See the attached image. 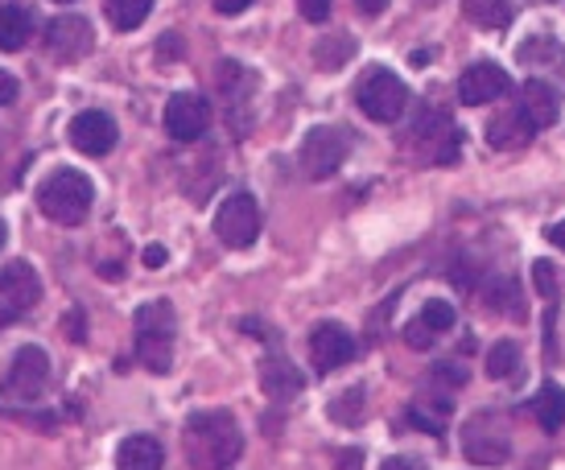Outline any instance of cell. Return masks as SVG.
<instances>
[{"label": "cell", "mask_w": 565, "mask_h": 470, "mask_svg": "<svg viewBox=\"0 0 565 470\" xmlns=\"http://www.w3.org/2000/svg\"><path fill=\"white\" fill-rule=\"evenodd\" d=\"M260 384H265V392L273 396V400H294V396L306 388L301 372L289 360H281V355L265 360V367H260Z\"/></svg>", "instance_id": "20"}, {"label": "cell", "mask_w": 565, "mask_h": 470, "mask_svg": "<svg viewBox=\"0 0 565 470\" xmlns=\"http://www.w3.org/2000/svg\"><path fill=\"white\" fill-rule=\"evenodd\" d=\"M516 372H520V346L512 339H500V343L487 351V376L512 380Z\"/></svg>", "instance_id": "27"}, {"label": "cell", "mask_w": 565, "mask_h": 470, "mask_svg": "<svg viewBox=\"0 0 565 470\" xmlns=\"http://www.w3.org/2000/svg\"><path fill=\"white\" fill-rule=\"evenodd\" d=\"M462 13L483 30H503L516 9H512V0H462Z\"/></svg>", "instance_id": "24"}, {"label": "cell", "mask_w": 565, "mask_h": 470, "mask_svg": "<svg viewBox=\"0 0 565 470\" xmlns=\"http://www.w3.org/2000/svg\"><path fill=\"white\" fill-rule=\"evenodd\" d=\"M487 293V310L495 313H508V318H524V301H520V285L512 277H503V281H491L483 289Z\"/></svg>", "instance_id": "25"}, {"label": "cell", "mask_w": 565, "mask_h": 470, "mask_svg": "<svg viewBox=\"0 0 565 470\" xmlns=\"http://www.w3.org/2000/svg\"><path fill=\"white\" fill-rule=\"evenodd\" d=\"M545 239H550L553 248H562V252H565V220H557V223H553L550 232H545Z\"/></svg>", "instance_id": "36"}, {"label": "cell", "mask_w": 565, "mask_h": 470, "mask_svg": "<svg viewBox=\"0 0 565 470\" xmlns=\"http://www.w3.org/2000/svg\"><path fill=\"white\" fill-rule=\"evenodd\" d=\"M347 153H351V137H347L343 128L318 125L301 141V170H306V178H315V182L334 178L339 165L347 161Z\"/></svg>", "instance_id": "8"}, {"label": "cell", "mask_w": 565, "mask_h": 470, "mask_svg": "<svg viewBox=\"0 0 565 470\" xmlns=\"http://www.w3.org/2000/svg\"><path fill=\"white\" fill-rule=\"evenodd\" d=\"M355 4H360V13H367V17H380L388 9V0H355Z\"/></svg>", "instance_id": "37"}, {"label": "cell", "mask_w": 565, "mask_h": 470, "mask_svg": "<svg viewBox=\"0 0 565 470\" xmlns=\"http://www.w3.org/2000/svg\"><path fill=\"white\" fill-rule=\"evenodd\" d=\"M33 38V17L30 9H21V4H0V50L4 54H17V50H25Z\"/></svg>", "instance_id": "21"}, {"label": "cell", "mask_w": 565, "mask_h": 470, "mask_svg": "<svg viewBox=\"0 0 565 470\" xmlns=\"http://www.w3.org/2000/svg\"><path fill=\"white\" fill-rule=\"evenodd\" d=\"M380 470H425V462H417V458H388Z\"/></svg>", "instance_id": "35"}, {"label": "cell", "mask_w": 565, "mask_h": 470, "mask_svg": "<svg viewBox=\"0 0 565 470\" xmlns=\"http://www.w3.org/2000/svg\"><path fill=\"white\" fill-rule=\"evenodd\" d=\"M516 58L524 66H545L553 63V71H562L565 75V50L553 42L550 33H536V38H529V42H520Z\"/></svg>", "instance_id": "23"}, {"label": "cell", "mask_w": 565, "mask_h": 470, "mask_svg": "<svg viewBox=\"0 0 565 470\" xmlns=\"http://www.w3.org/2000/svg\"><path fill=\"white\" fill-rule=\"evenodd\" d=\"M363 408H367V396H363V388L355 384V388H347L339 392L334 400H330V421H339V425H355L363 417Z\"/></svg>", "instance_id": "28"}, {"label": "cell", "mask_w": 565, "mask_h": 470, "mask_svg": "<svg viewBox=\"0 0 565 470\" xmlns=\"http://www.w3.org/2000/svg\"><path fill=\"white\" fill-rule=\"evenodd\" d=\"M182 450L194 470H227L236 467V458L244 455V434L239 421L227 408H203L190 413L186 429H182Z\"/></svg>", "instance_id": "1"}, {"label": "cell", "mask_w": 565, "mask_h": 470, "mask_svg": "<svg viewBox=\"0 0 565 470\" xmlns=\"http://www.w3.org/2000/svg\"><path fill=\"white\" fill-rule=\"evenodd\" d=\"M351 360H355V339H351L347 327H339V322H318L310 330V363H315L318 376H330V372H339Z\"/></svg>", "instance_id": "11"}, {"label": "cell", "mask_w": 565, "mask_h": 470, "mask_svg": "<svg viewBox=\"0 0 565 470\" xmlns=\"http://www.w3.org/2000/svg\"><path fill=\"white\" fill-rule=\"evenodd\" d=\"M104 9H108V21L116 25L120 33L137 30L149 9H153V0H104Z\"/></svg>", "instance_id": "26"}, {"label": "cell", "mask_w": 565, "mask_h": 470, "mask_svg": "<svg viewBox=\"0 0 565 470\" xmlns=\"http://www.w3.org/2000/svg\"><path fill=\"white\" fill-rule=\"evenodd\" d=\"M4 239H9V227H4V220H0V248H4Z\"/></svg>", "instance_id": "40"}, {"label": "cell", "mask_w": 565, "mask_h": 470, "mask_svg": "<svg viewBox=\"0 0 565 470\" xmlns=\"http://www.w3.org/2000/svg\"><path fill=\"white\" fill-rule=\"evenodd\" d=\"M141 260H145V268H161L166 260H170V252L161 248V244H149V248L141 252Z\"/></svg>", "instance_id": "32"}, {"label": "cell", "mask_w": 565, "mask_h": 470, "mask_svg": "<svg viewBox=\"0 0 565 470\" xmlns=\"http://www.w3.org/2000/svg\"><path fill=\"white\" fill-rule=\"evenodd\" d=\"M252 0H215V9H220L223 17H236V13H244Z\"/></svg>", "instance_id": "34"}, {"label": "cell", "mask_w": 565, "mask_h": 470, "mask_svg": "<svg viewBox=\"0 0 565 470\" xmlns=\"http://www.w3.org/2000/svg\"><path fill=\"white\" fill-rule=\"evenodd\" d=\"M520 95H524V99H520V108H524V116H529L536 128L557 125V116H562V99H557V92H553L545 78H529Z\"/></svg>", "instance_id": "18"}, {"label": "cell", "mask_w": 565, "mask_h": 470, "mask_svg": "<svg viewBox=\"0 0 565 470\" xmlns=\"http://www.w3.org/2000/svg\"><path fill=\"white\" fill-rule=\"evenodd\" d=\"M508 92H512V75L500 63H491V58L471 63L462 71V78H458V99L467 108H483L491 99H503Z\"/></svg>", "instance_id": "10"}, {"label": "cell", "mask_w": 565, "mask_h": 470, "mask_svg": "<svg viewBox=\"0 0 565 470\" xmlns=\"http://www.w3.org/2000/svg\"><path fill=\"white\" fill-rule=\"evenodd\" d=\"M13 99H17V78L0 71V108H4V104H13Z\"/></svg>", "instance_id": "33"}, {"label": "cell", "mask_w": 565, "mask_h": 470, "mask_svg": "<svg viewBox=\"0 0 565 470\" xmlns=\"http://www.w3.org/2000/svg\"><path fill=\"white\" fill-rule=\"evenodd\" d=\"M215 235L227 248H252L260 239V206L248 190H236L232 199H223L220 211H215Z\"/></svg>", "instance_id": "7"}, {"label": "cell", "mask_w": 565, "mask_h": 470, "mask_svg": "<svg viewBox=\"0 0 565 470\" xmlns=\"http://www.w3.org/2000/svg\"><path fill=\"white\" fill-rule=\"evenodd\" d=\"M13 318H17V313L9 310V306H4V301H0V330L9 327V322H13Z\"/></svg>", "instance_id": "39"}, {"label": "cell", "mask_w": 565, "mask_h": 470, "mask_svg": "<svg viewBox=\"0 0 565 470\" xmlns=\"http://www.w3.org/2000/svg\"><path fill=\"white\" fill-rule=\"evenodd\" d=\"M46 50L58 63H75L92 50V25L87 17H58L46 30Z\"/></svg>", "instance_id": "16"}, {"label": "cell", "mask_w": 565, "mask_h": 470, "mask_svg": "<svg viewBox=\"0 0 565 470\" xmlns=\"http://www.w3.org/2000/svg\"><path fill=\"white\" fill-rule=\"evenodd\" d=\"M50 384V355L46 346L38 343H25L13 351V360L4 367V376H0V396L4 400H21V405H30L38 400Z\"/></svg>", "instance_id": "5"}, {"label": "cell", "mask_w": 565, "mask_h": 470, "mask_svg": "<svg viewBox=\"0 0 565 470\" xmlns=\"http://www.w3.org/2000/svg\"><path fill=\"white\" fill-rule=\"evenodd\" d=\"M66 132H71V145H75L83 157L111 153V149H116V137H120V132H116V120H111L108 111H95V108L79 111Z\"/></svg>", "instance_id": "13"}, {"label": "cell", "mask_w": 565, "mask_h": 470, "mask_svg": "<svg viewBox=\"0 0 565 470\" xmlns=\"http://www.w3.org/2000/svg\"><path fill=\"white\" fill-rule=\"evenodd\" d=\"M536 137V125L524 116V108H503L500 116H491V125H487V145L491 149H524V145Z\"/></svg>", "instance_id": "17"}, {"label": "cell", "mask_w": 565, "mask_h": 470, "mask_svg": "<svg viewBox=\"0 0 565 470\" xmlns=\"http://www.w3.org/2000/svg\"><path fill=\"white\" fill-rule=\"evenodd\" d=\"M92 203H95V186L92 178L79 170H54L38 186V206H42V215L50 223H63V227H75L92 215Z\"/></svg>", "instance_id": "3"}, {"label": "cell", "mask_w": 565, "mask_h": 470, "mask_svg": "<svg viewBox=\"0 0 565 470\" xmlns=\"http://www.w3.org/2000/svg\"><path fill=\"white\" fill-rule=\"evenodd\" d=\"M351 54H355V42H351L347 33L322 38V42H318V50H315V58H318V66H322V71H339V66H343Z\"/></svg>", "instance_id": "29"}, {"label": "cell", "mask_w": 565, "mask_h": 470, "mask_svg": "<svg viewBox=\"0 0 565 470\" xmlns=\"http://www.w3.org/2000/svg\"><path fill=\"white\" fill-rule=\"evenodd\" d=\"M116 467L120 470H161L166 467V450H161L158 438H149V434H132V438L120 441V450H116Z\"/></svg>", "instance_id": "19"}, {"label": "cell", "mask_w": 565, "mask_h": 470, "mask_svg": "<svg viewBox=\"0 0 565 470\" xmlns=\"http://www.w3.org/2000/svg\"><path fill=\"white\" fill-rule=\"evenodd\" d=\"M58 4H71V0H58Z\"/></svg>", "instance_id": "41"}, {"label": "cell", "mask_w": 565, "mask_h": 470, "mask_svg": "<svg viewBox=\"0 0 565 470\" xmlns=\"http://www.w3.org/2000/svg\"><path fill=\"white\" fill-rule=\"evenodd\" d=\"M355 104L367 120H376V125H393L401 120L408 108V87L393 71H384V66H372L367 75L355 83Z\"/></svg>", "instance_id": "4"}, {"label": "cell", "mask_w": 565, "mask_h": 470, "mask_svg": "<svg viewBox=\"0 0 565 470\" xmlns=\"http://www.w3.org/2000/svg\"><path fill=\"white\" fill-rule=\"evenodd\" d=\"M298 9H301V17H306V21H327L330 17V0H298Z\"/></svg>", "instance_id": "31"}, {"label": "cell", "mask_w": 565, "mask_h": 470, "mask_svg": "<svg viewBox=\"0 0 565 470\" xmlns=\"http://www.w3.org/2000/svg\"><path fill=\"white\" fill-rule=\"evenodd\" d=\"M173 339H178V313H173L170 301H145L141 310H137V360L153 376H170Z\"/></svg>", "instance_id": "2"}, {"label": "cell", "mask_w": 565, "mask_h": 470, "mask_svg": "<svg viewBox=\"0 0 565 470\" xmlns=\"http://www.w3.org/2000/svg\"><path fill=\"white\" fill-rule=\"evenodd\" d=\"M446 330H455V306L434 298V301H425L422 310L405 322V343L413 346V351H429Z\"/></svg>", "instance_id": "14"}, {"label": "cell", "mask_w": 565, "mask_h": 470, "mask_svg": "<svg viewBox=\"0 0 565 470\" xmlns=\"http://www.w3.org/2000/svg\"><path fill=\"white\" fill-rule=\"evenodd\" d=\"M0 301H4L17 318H21V313H30L33 306L42 301V281H38L33 265L13 260V265L0 268Z\"/></svg>", "instance_id": "15"}, {"label": "cell", "mask_w": 565, "mask_h": 470, "mask_svg": "<svg viewBox=\"0 0 565 470\" xmlns=\"http://www.w3.org/2000/svg\"><path fill=\"white\" fill-rule=\"evenodd\" d=\"M211 125V104L194 92H178L166 104V132L173 141H199Z\"/></svg>", "instance_id": "12"}, {"label": "cell", "mask_w": 565, "mask_h": 470, "mask_svg": "<svg viewBox=\"0 0 565 470\" xmlns=\"http://www.w3.org/2000/svg\"><path fill=\"white\" fill-rule=\"evenodd\" d=\"M533 285L550 306H557V268L550 260H533Z\"/></svg>", "instance_id": "30"}, {"label": "cell", "mask_w": 565, "mask_h": 470, "mask_svg": "<svg viewBox=\"0 0 565 470\" xmlns=\"http://www.w3.org/2000/svg\"><path fill=\"white\" fill-rule=\"evenodd\" d=\"M462 455L475 467H503L512 458V434L500 413H475L462 429Z\"/></svg>", "instance_id": "6"}, {"label": "cell", "mask_w": 565, "mask_h": 470, "mask_svg": "<svg viewBox=\"0 0 565 470\" xmlns=\"http://www.w3.org/2000/svg\"><path fill=\"white\" fill-rule=\"evenodd\" d=\"M413 141H417L425 161H434V165H455L458 161V128L450 125L446 111L425 108L417 128H413Z\"/></svg>", "instance_id": "9"}, {"label": "cell", "mask_w": 565, "mask_h": 470, "mask_svg": "<svg viewBox=\"0 0 565 470\" xmlns=\"http://www.w3.org/2000/svg\"><path fill=\"white\" fill-rule=\"evenodd\" d=\"M529 413H533V421L545 429V434H557L565 425V388L562 384H541V392L533 396V405H529Z\"/></svg>", "instance_id": "22"}, {"label": "cell", "mask_w": 565, "mask_h": 470, "mask_svg": "<svg viewBox=\"0 0 565 470\" xmlns=\"http://www.w3.org/2000/svg\"><path fill=\"white\" fill-rule=\"evenodd\" d=\"M360 450H343V455H339V470H360Z\"/></svg>", "instance_id": "38"}]
</instances>
